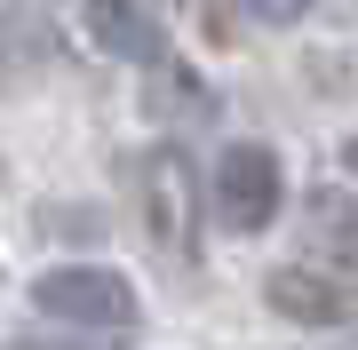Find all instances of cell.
<instances>
[{
	"instance_id": "1",
	"label": "cell",
	"mask_w": 358,
	"mask_h": 350,
	"mask_svg": "<svg viewBox=\"0 0 358 350\" xmlns=\"http://www.w3.org/2000/svg\"><path fill=\"white\" fill-rule=\"evenodd\" d=\"M32 302L64 326H103V335H128L136 326V286L120 271H96V263H72V271H48L32 286Z\"/></svg>"
},
{
	"instance_id": "2",
	"label": "cell",
	"mask_w": 358,
	"mask_h": 350,
	"mask_svg": "<svg viewBox=\"0 0 358 350\" xmlns=\"http://www.w3.org/2000/svg\"><path fill=\"white\" fill-rule=\"evenodd\" d=\"M215 215L231 231H263L271 215H279V152H263V143H231L215 159Z\"/></svg>"
},
{
	"instance_id": "3",
	"label": "cell",
	"mask_w": 358,
	"mask_h": 350,
	"mask_svg": "<svg viewBox=\"0 0 358 350\" xmlns=\"http://www.w3.org/2000/svg\"><path fill=\"white\" fill-rule=\"evenodd\" d=\"M80 24L103 56H128V64H159L167 56V32L143 0H80Z\"/></svg>"
},
{
	"instance_id": "4",
	"label": "cell",
	"mask_w": 358,
	"mask_h": 350,
	"mask_svg": "<svg viewBox=\"0 0 358 350\" xmlns=\"http://www.w3.org/2000/svg\"><path fill=\"white\" fill-rule=\"evenodd\" d=\"M143 215H152V239L159 247L192 255V175H183L176 152H159L152 168H143Z\"/></svg>"
},
{
	"instance_id": "5",
	"label": "cell",
	"mask_w": 358,
	"mask_h": 350,
	"mask_svg": "<svg viewBox=\"0 0 358 350\" xmlns=\"http://www.w3.org/2000/svg\"><path fill=\"white\" fill-rule=\"evenodd\" d=\"M271 311H287V319H303V326H334V319H350L358 302L343 295V286L310 279V271H271Z\"/></svg>"
},
{
	"instance_id": "6",
	"label": "cell",
	"mask_w": 358,
	"mask_h": 350,
	"mask_svg": "<svg viewBox=\"0 0 358 350\" xmlns=\"http://www.w3.org/2000/svg\"><path fill=\"white\" fill-rule=\"evenodd\" d=\"M310 231H319V247L343 263V271H358V199L319 191V199H310Z\"/></svg>"
},
{
	"instance_id": "7",
	"label": "cell",
	"mask_w": 358,
	"mask_h": 350,
	"mask_svg": "<svg viewBox=\"0 0 358 350\" xmlns=\"http://www.w3.org/2000/svg\"><path fill=\"white\" fill-rule=\"evenodd\" d=\"M310 0H247V16H263V24H294Z\"/></svg>"
},
{
	"instance_id": "8",
	"label": "cell",
	"mask_w": 358,
	"mask_h": 350,
	"mask_svg": "<svg viewBox=\"0 0 358 350\" xmlns=\"http://www.w3.org/2000/svg\"><path fill=\"white\" fill-rule=\"evenodd\" d=\"M350 168H358V143H350Z\"/></svg>"
},
{
	"instance_id": "9",
	"label": "cell",
	"mask_w": 358,
	"mask_h": 350,
	"mask_svg": "<svg viewBox=\"0 0 358 350\" xmlns=\"http://www.w3.org/2000/svg\"><path fill=\"white\" fill-rule=\"evenodd\" d=\"M24 350H48V342H24Z\"/></svg>"
}]
</instances>
